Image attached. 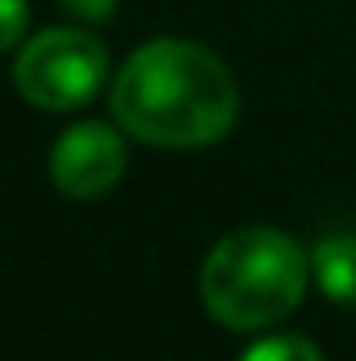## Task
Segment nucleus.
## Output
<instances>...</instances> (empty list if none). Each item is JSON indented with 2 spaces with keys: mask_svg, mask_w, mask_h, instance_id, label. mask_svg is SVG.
<instances>
[{
  "mask_svg": "<svg viewBox=\"0 0 356 361\" xmlns=\"http://www.w3.org/2000/svg\"><path fill=\"white\" fill-rule=\"evenodd\" d=\"M113 114L126 135L164 152L218 143L239 118V85L231 68L201 42H143L113 80Z\"/></svg>",
  "mask_w": 356,
  "mask_h": 361,
  "instance_id": "obj_1",
  "label": "nucleus"
},
{
  "mask_svg": "<svg viewBox=\"0 0 356 361\" xmlns=\"http://www.w3.org/2000/svg\"><path fill=\"white\" fill-rule=\"evenodd\" d=\"M310 257L281 227H235L201 265V302L231 332H265L306 294Z\"/></svg>",
  "mask_w": 356,
  "mask_h": 361,
  "instance_id": "obj_2",
  "label": "nucleus"
},
{
  "mask_svg": "<svg viewBox=\"0 0 356 361\" xmlns=\"http://www.w3.org/2000/svg\"><path fill=\"white\" fill-rule=\"evenodd\" d=\"M109 76V51L101 38L76 25H55L34 34L13 63L17 92L46 114H68L89 105Z\"/></svg>",
  "mask_w": 356,
  "mask_h": 361,
  "instance_id": "obj_3",
  "label": "nucleus"
},
{
  "mask_svg": "<svg viewBox=\"0 0 356 361\" xmlns=\"http://www.w3.org/2000/svg\"><path fill=\"white\" fill-rule=\"evenodd\" d=\"M126 173V143L109 122H76L51 147V180L68 197H101Z\"/></svg>",
  "mask_w": 356,
  "mask_h": 361,
  "instance_id": "obj_4",
  "label": "nucleus"
},
{
  "mask_svg": "<svg viewBox=\"0 0 356 361\" xmlns=\"http://www.w3.org/2000/svg\"><path fill=\"white\" fill-rule=\"evenodd\" d=\"M310 273L331 302L356 307V235H327L310 252Z\"/></svg>",
  "mask_w": 356,
  "mask_h": 361,
  "instance_id": "obj_5",
  "label": "nucleus"
},
{
  "mask_svg": "<svg viewBox=\"0 0 356 361\" xmlns=\"http://www.w3.org/2000/svg\"><path fill=\"white\" fill-rule=\"evenodd\" d=\"M239 361H323V353L298 332H276V336L256 341L252 349H243Z\"/></svg>",
  "mask_w": 356,
  "mask_h": 361,
  "instance_id": "obj_6",
  "label": "nucleus"
},
{
  "mask_svg": "<svg viewBox=\"0 0 356 361\" xmlns=\"http://www.w3.org/2000/svg\"><path fill=\"white\" fill-rule=\"evenodd\" d=\"M30 25V0H0V51L17 47Z\"/></svg>",
  "mask_w": 356,
  "mask_h": 361,
  "instance_id": "obj_7",
  "label": "nucleus"
},
{
  "mask_svg": "<svg viewBox=\"0 0 356 361\" xmlns=\"http://www.w3.org/2000/svg\"><path fill=\"white\" fill-rule=\"evenodd\" d=\"M59 8H63L68 17L84 21V25H101V21H109V17H113L117 0H59Z\"/></svg>",
  "mask_w": 356,
  "mask_h": 361,
  "instance_id": "obj_8",
  "label": "nucleus"
}]
</instances>
